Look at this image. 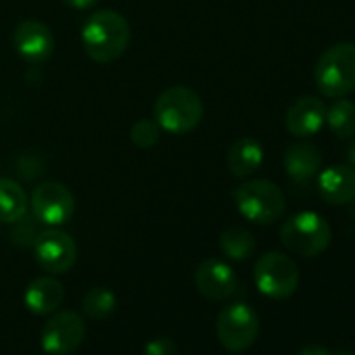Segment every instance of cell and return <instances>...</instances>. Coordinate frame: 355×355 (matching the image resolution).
<instances>
[{
    "label": "cell",
    "mask_w": 355,
    "mask_h": 355,
    "mask_svg": "<svg viewBox=\"0 0 355 355\" xmlns=\"http://www.w3.org/2000/svg\"><path fill=\"white\" fill-rule=\"evenodd\" d=\"M82 44L96 63L117 61L130 46V26L115 11H96L82 28Z\"/></svg>",
    "instance_id": "6da1fadb"
},
{
    "label": "cell",
    "mask_w": 355,
    "mask_h": 355,
    "mask_svg": "<svg viewBox=\"0 0 355 355\" xmlns=\"http://www.w3.org/2000/svg\"><path fill=\"white\" fill-rule=\"evenodd\" d=\"M201 96L187 86H171L155 101V121L169 134L193 132L203 119Z\"/></svg>",
    "instance_id": "7a4b0ae2"
},
{
    "label": "cell",
    "mask_w": 355,
    "mask_h": 355,
    "mask_svg": "<svg viewBox=\"0 0 355 355\" xmlns=\"http://www.w3.org/2000/svg\"><path fill=\"white\" fill-rule=\"evenodd\" d=\"M313 82L328 98H343L355 92V44L338 42L326 49L315 63Z\"/></svg>",
    "instance_id": "3957f363"
},
{
    "label": "cell",
    "mask_w": 355,
    "mask_h": 355,
    "mask_svg": "<svg viewBox=\"0 0 355 355\" xmlns=\"http://www.w3.org/2000/svg\"><path fill=\"white\" fill-rule=\"evenodd\" d=\"M232 197L241 216L259 226H270L278 222L286 211V199L282 189L272 180H263V178L241 184L232 193Z\"/></svg>",
    "instance_id": "277c9868"
},
{
    "label": "cell",
    "mask_w": 355,
    "mask_h": 355,
    "mask_svg": "<svg viewBox=\"0 0 355 355\" xmlns=\"http://www.w3.org/2000/svg\"><path fill=\"white\" fill-rule=\"evenodd\" d=\"M280 241L295 255L318 257L328 249L332 241V230L320 214L299 211L282 224Z\"/></svg>",
    "instance_id": "5b68a950"
},
{
    "label": "cell",
    "mask_w": 355,
    "mask_h": 355,
    "mask_svg": "<svg viewBox=\"0 0 355 355\" xmlns=\"http://www.w3.org/2000/svg\"><path fill=\"white\" fill-rule=\"evenodd\" d=\"M253 278L261 295L280 301L295 295L299 286V268L288 255L270 251L257 259L253 268Z\"/></svg>",
    "instance_id": "8992f818"
},
{
    "label": "cell",
    "mask_w": 355,
    "mask_h": 355,
    "mask_svg": "<svg viewBox=\"0 0 355 355\" xmlns=\"http://www.w3.org/2000/svg\"><path fill=\"white\" fill-rule=\"evenodd\" d=\"M216 334L224 349L243 353L253 347L259 334V318L255 309L243 301L224 307L216 320Z\"/></svg>",
    "instance_id": "52a82bcc"
},
{
    "label": "cell",
    "mask_w": 355,
    "mask_h": 355,
    "mask_svg": "<svg viewBox=\"0 0 355 355\" xmlns=\"http://www.w3.org/2000/svg\"><path fill=\"white\" fill-rule=\"evenodd\" d=\"M86 338V322L78 311H53L42 326L40 343L49 355H69L82 347Z\"/></svg>",
    "instance_id": "ba28073f"
},
{
    "label": "cell",
    "mask_w": 355,
    "mask_h": 355,
    "mask_svg": "<svg viewBox=\"0 0 355 355\" xmlns=\"http://www.w3.org/2000/svg\"><path fill=\"white\" fill-rule=\"evenodd\" d=\"M32 214L38 222L49 228L67 224L76 211V199L71 191L61 182H44L32 193Z\"/></svg>",
    "instance_id": "9c48e42d"
},
{
    "label": "cell",
    "mask_w": 355,
    "mask_h": 355,
    "mask_svg": "<svg viewBox=\"0 0 355 355\" xmlns=\"http://www.w3.org/2000/svg\"><path fill=\"white\" fill-rule=\"evenodd\" d=\"M34 257L44 272L57 276L73 268L78 259V247H76V241L67 232L59 228H49L36 236Z\"/></svg>",
    "instance_id": "30bf717a"
},
{
    "label": "cell",
    "mask_w": 355,
    "mask_h": 355,
    "mask_svg": "<svg viewBox=\"0 0 355 355\" xmlns=\"http://www.w3.org/2000/svg\"><path fill=\"white\" fill-rule=\"evenodd\" d=\"M13 46L21 59L38 65L53 57L55 38H53V32L42 21L26 19L13 32Z\"/></svg>",
    "instance_id": "8fae6325"
},
{
    "label": "cell",
    "mask_w": 355,
    "mask_h": 355,
    "mask_svg": "<svg viewBox=\"0 0 355 355\" xmlns=\"http://www.w3.org/2000/svg\"><path fill=\"white\" fill-rule=\"evenodd\" d=\"M195 284H197V291L209 299V301H226L230 299L236 288H239V278L234 274V270L211 257V259H205L197 266V272H195Z\"/></svg>",
    "instance_id": "7c38bea8"
},
{
    "label": "cell",
    "mask_w": 355,
    "mask_h": 355,
    "mask_svg": "<svg viewBox=\"0 0 355 355\" xmlns=\"http://www.w3.org/2000/svg\"><path fill=\"white\" fill-rule=\"evenodd\" d=\"M326 119V105L318 96H301L286 111V130L291 136L309 138L318 134Z\"/></svg>",
    "instance_id": "4fadbf2b"
},
{
    "label": "cell",
    "mask_w": 355,
    "mask_h": 355,
    "mask_svg": "<svg viewBox=\"0 0 355 355\" xmlns=\"http://www.w3.org/2000/svg\"><path fill=\"white\" fill-rule=\"evenodd\" d=\"M318 191L330 205H349L355 201V167L330 165L318 178Z\"/></svg>",
    "instance_id": "5bb4252c"
},
{
    "label": "cell",
    "mask_w": 355,
    "mask_h": 355,
    "mask_svg": "<svg viewBox=\"0 0 355 355\" xmlns=\"http://www.w3.org/2000/svg\"><path fill=\"white\" fill-rule=\"evenodd\" d=\"M284 169L297 184H307L322 167V153L311 142H295L284 150Z\"/></svg>",
    "instance_id": "9a60e30c"
},
{
    "label": "cell",
    "mask_w": 355,
    "mask_h": 355,
    "mask_svg": "<svg viewBox=\"0 0 355 355\" xmlns=\"http://www.w3.org/2000/svg\"><path fill=\"white\" fill-rule=\"evenodd\" d=\"M63 299H65V288L53 276H42L32 280L24 295L26 307L36 315H51L61 307Z\"/></svg>",
    "instance_id": "2e32d148"
},
{
    "label": "cell",
    "mask_w": 355,
    "mask_h": 355,
    "mask_svg": "<svg viewBox=\"0 0 355 355\" xmlns=\"http://www.w3.org/2000/svg\"><path fill=\"white\" fill-rule=\"evenodd\" d=\"M263 161V146L249 136H243L232 142L228 150V169L236 178L253 175Z\"/></svg>",
    "instance_id": "e0dca14e"
},
{
    "label": "cell",
    "mask_w": 355,
    "mask_h": 355,
    "mask_svg": "<svg viewBox=\"0 0 355 355\" xmlns=\"http://www.w3.org/2000/svg\"><path fill=\"white\" fill-rule=\"evenodd\" d=\"M28 197L26 191L11 178H0V222L15 224L24 220L28 211Z\"/></svg>",
    "instance_id": "ac0fdd59"
},
{
    "label": "cell",
    "mask_w": 355,
    "mask_h": 355,
    "mask_svg": "<svg viewBox=\"0 0 355 355\" xmlns=\"http://www.w3.org/2000/svg\"><path fill=\"white\" fill-rule=\"evenodd\" d=\"M324 123H328L330 132L345 140L355 136V103L343 98H334V103H330L326 107V119Z\"/></svg>",
    "instance_id": "d6986e66"
},
{
    "label": "cell",
    "mask_w": 355,
    "mask_h": 355,
    "mask_svg": "<svg viewBox=\"0 0 355 355\" xmlns=\"http://www.w3.org/2000/svg\"><path fill=\"white\" fill-rule=\"evenodd\" d=\"M220 249L222 253L232 261H245L255 251V236L239 226H232L222 232L220 236Z\"/></svg>",
    "instance_id": "ffe728a7"
},
{
    "label": "cell",
    "mask_w": 355,
    "mask_h": 355,
    "mask_svg": "<svg viewBox=\"0 0 355 355\" xmlns=\"http://www.w3.org/2000/svg\"><path fill=\"white\" fill-rule=\"evenodd\" d=\"M117 307V297L107 286L90 288L82 299V311L90 320H107Z\"/></svg>",
    "instance_id": "44dd1931"
},
{
    "label": "cell",
    "mask_w": 355,
    "mask_h": 355,
    "mask_svg": "<svg viewBox=\"0 0 355 355\" xmlns=\"http://www.w3.org/2000/svg\"><path fill=\"white\" fill-rule=\"evenodd\" d=\"M159 136H161V128L155 119H138L130 130V140L138 148H150L153 144L159 142Z\"/></svg>",
    "instance_id": "7402d4cb"
},
{
    "label": "cell",
    "mask_w": 355,
    "mask_h": 355,
    "mask_svg": "<svg viewBox=\"0 0 355 355\" xmlns=\"http://www.w3.org/2000/svg\"><path fill=\"white\" fill-rule=\"evenodd\" d=\"M142 355H178V347L171 338L159 336V338H153L144 345Z\"/></svg>",
    "instance_id": "603a6c76"
},
{
    "label": "cell",
    "mask_w": 355,
    "mask_h": 355,
    "mask_svg": "<svg viewBox=\"0 0 355 355\" xmlns=\"http://www.w3.org/2000/svg\"><path fill=\"white\" fill-rule=\"evenodd\" d=\"M299 355H332V353L326 347H322V345H305L299 351Z\"/></svg>",
    "instance_id": "cb8c5ba5"
},
{
    "label": "cell",
    "mask_w": 355,
    "mask_h": 355,
    "mask_svg": "<svg viewBox=\"0 0 355 355\" xmlns=\"http://www.w3.org/2000/svg\"><path fill=\"white\" fill-rule=\"evenodd\" d=\"M65 5H69V7H73V9H90V7H94L98 0H63Z\"/></svg>",
    "instance_id": "d4e9b609"
},
{
    "label": "cell",
    "mask_w": 355,
    "mask_h": 355,
    "mask_svg": "<svg viewBox=\"0 0 355 355\" xmlns=\"http://www.w3.org/2000/svg\"><path fill=\"white\" fill-rule=\"evenodd\" d=\"M347 159H349L351 167H355V142L349 146V150H347Z\"/></svg>",
    "instance_id": "484cf974"
},
{
    "label": "cell",
    "mask_w": 355,
    "mask_h": 355,
    "mask_svg": "<svg viewBox=\"0 0 355 355\" xmlns=\"http://www.w3.org/2000/svg\"><path fill=\"white\" fill-rule=\"evenodd\" d=\"M338 355H353V353H338Z\"/></svg>",
    "instance_id": "4316f807"
},
{
    "label": "cell",
    "mask_w": 355,
    "mask_h": 355,
    "mask_svg": "<svg viewBox=\"0 0 355 355\" xmlns=\"http://www.w3.org/2000/svg\"><path fill=\"white\" fill-rule=\"evenodd\" d=\"M353 218H355V205H353Z\"/></svg>",
    "instance_id": "83f0119b"
}]
</instances>
